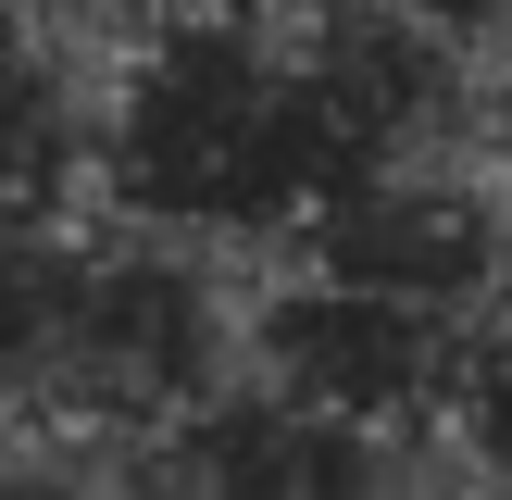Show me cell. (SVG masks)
Instances as JSON below:
<instances>
[{
    "label": "cell",
    "mask_w": 512,
    "mask_h": 500,
    "mask_svg": "<svg viewBox=\"0 0 512 500\" xmlns=\"http://www.w3.org/2000/svg\"><path fill=\"white\" fill-rule=\"evenodd\" d=\"M350 175L288 13L263 0H138L113 88L88 100V188L150 238H275Z\"/></svg>",
    "instance_id": "obj_1"
},
{
    "label": "cell",
    "mask_w": 512,
    "mask_h": 500,
    "mask_svg": "<svg viewBox=\"0 0 512 500\" xmlns=\"http://www.w3.org/2000/svg\"><path fill=\"white\" fill-rule=\"evenodd\" d=\"M225 350H238V325L213 313V288L150 225L138 238H63L50 313H38V363H25L13 400L75 413V425H138L150 438L163 413H188L225 375Z\"/></svg>",
    "instance_id": "obj_2"
},
{
    "label": "cell",
    "mask_w": 512,
    "mask_h": 500,
    "mask_svg": "<svg viewBox=\"0 0 512 500\" xmlns=\"http://www.w3.org/2000/svg\"><path fill=\"white\" fill-rule=\"evenodd\" d=\"M450 338H463V313H425V300H388V288H350V275L300 263L288 288L238 325V363L263 375L275 400H313V413H338V425L375 438V425L438 413Z\"/></svg>",
    "instance_id": "obj_3"
},
{
    "label": "cell",
    "mask_w": 512,
    "mask_h": 500,
    "mask_svg": "<svg viewBox=\"0 0 512 500\" xmlns=\"http://www.w3.org/2000/svg\"><path fill=\"white\" fill-rule=\"evenodd\" d=\"M88 188V100L50 63V25H25L0 0V213L63 225V200Z\"/></svg>",
    "instance_id": "obj_4"
},
{
    "label": "cell",
    "mask_w": 512,
    "mask_h": 500,
    "mask_svg": "<svg viewBox=\"0 0 512 500\" xmlns=\"http://www.w3.org/2000/svg\"><path fill=\"white\" fill-rule=\"evenodd\" d=\"M50 263H63V225H13L0 213V400L38 363V313H50Z\"/></svg>",
    "instance_id": "obj_5"
},
{
    "label": "cell",
    "mask_w": 512,
    "mask_h": 500,
    "mask_svg": "<svg viewBox=\"0 0 512 500\" xmlns=\"http://www.w3.org/2000/svg\"><path fill=\"white\" fill-rule=\"evenodd\" d=\"M13 13H25V25H88L100 0H13ZM125 13H138V0H125Z\"/></svg>",
    "instance_id": "obj_6"
}]
</instances>
